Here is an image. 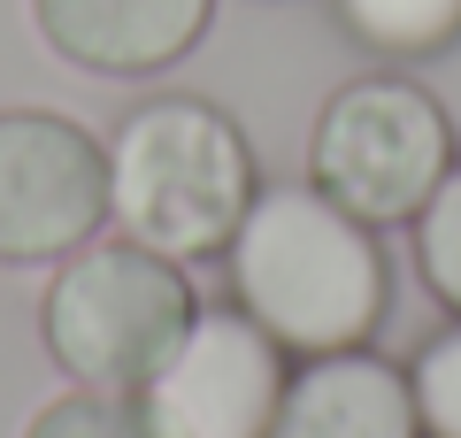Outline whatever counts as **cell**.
Wrapping results in <instances>:
<instances>
[{
	"mask_svg": "<svg viewBox=\"0 0 461 438\" xmlns=\"http://www.w3.org/2000/svg\"><path fill=\"white\" fill-rule=\"evenodd\" d=\"M32 23L85 78H154L208 39L215 0H32Z\"/></svg>",
	"mask_w": 461,
	"mask_h": 438,
	"instance_id": "7",
	"label": "cell"
},
{
	"mask_svg": "<svg viewBox=\"0 0 461 438\" xmlns=\"http://www.w3.org/2000/svg\"><path fill=\"white\" fill-rule=\"evenodd\" d=\"M454 115L423 93L415 78H354L323 100L308 131V185L330 193L346 215H362L369 231L415 224L438 178L454 169Z\"/></svg>",
	"mask_w": 461,
	"mask_h": 438,
	"instance_id": "4",
	"label": "cell"
},
{
	"mask_svg": "<svg viewBox=\"0 0 461 438\" xmlns=\"http://www.w3.org/2000/svg\"><path fill=\"white\" fill-rule=\"evenodd\" d=\"M262 193L247 131L200 93H162L108 131V231L169 261L223 254Z\"/></svg>",
	"mask_w": 461,
	"mask_h": 438,
	"instance_id": "2",
	"label": "cell"
},
{
	"mask_svg": "<svg viewBox=\"0 0 461 438\" xmlns=\"http://www.w3.org/2000/svg\"><path fill=\"white\" fill-rule=\"evenodd\" d=\"M408 385H415L423 438H461V324H446L438 339H423V354L408 361Z\"/></svg>",
	"mask_w": 461,
	"mask_h": 438,
	"instance_id": "12",
	"label": "cell"
},
{
	"mask_svg": "<svg viewBox=\"0 0 461 438\" xmlns=\"http://www.w3.org/2000/svg\"><path fill=\"white\" fill-rule=\"evenodd\" d=\"M23 438H162V423H154V407L139 400V392H62V400L32 407V423H23Z\"/></svg>",
	"mask_w": 461,
	"mask_h": 438,
	"instance_id": "10",
	"label": "cell"
},
{
	"mask_svg": "<svg viewBox=\"0 0 461 438\" xmlns=\"http://www.w3.org/2000/svg\"><path fill=\"white\" fill-rule=\"evenodd\" d=\"M230 308H247L293 361L369 346L393 308V261L362 215L315 185H262L223 246Z\"/></svg>",
	"mask_w": 461,
	"mask_h": 438,
	"instance_id": "1",
	"label": "cell"
},
{
	"mask_svg": "<svg viewBox=\"0 0 461 438\" xmlns=\"http://www.w3.org/2000/svg\"><path fill=\"white\" fill-rule=\"evenodd\" d=\"M108 231V146L54 108H0V261H62Z\"/></svg>",
	"mask_w": 461,
	"mask_h": 438,
	"instance_id": "5",
	"label": "cell"
},
{
	"mask_svg": "<svg viewBox=\"0 0 461 438\" xmlns=\"http://www.w3.org/2000/svg\"><path fill=\"white\" fill-rule=\"evenodd\" d=\"M285 377L293 354L247 308H200L139 400L154 407L162 438H269Z\"/></svg>",
	"mask_w": 461,
	"mask_h": 438,
	"instance_id": "6",
	"label": "cell"
},
{
	"mask_svg": "<svg viewBox=\"0 0 461 438\" xmlns=\"http://www.w3.org/2000/svg\"><path fill=\"white\" fill-rule=\"evenodd\" d=\"M193 315H200V292L185 261L123 239V231H100L77 254L54 261L47 300H39V339H47L54 370L77 385L147 392L154 370L193 331Z\"/></svg>",
	"mask_w": 461,
	"mask_h": 438,
	"instance_id": "3",
	"label": "cell"
},
{
	"mask_svg": "<svg viewBox=\"0 0 461 438\" xmlns=\"http://www.w3.org/2000/svg\"><path fill=\"white\" fill-rule=\"evenodd\" d=\"M269 438H423L415 423V385L400 361L346 346V354H315L285 377V400Z\"/></svg>",
	"mask_w": 461,
	"mask_h": 438,
	"instance_id": "8",
	"label": "cell"
},
{
	"mask_svg": "<svg viewBox=\"0 0 461 438\" xmlns=\"http://www.w3.org/2000/svg\"><path fill=\"white\" fill-rule=\"evenodd\" d=\"M408 231H415V277L430 285L438 308L461 315V154H454V169L438 178V193L423 200V215Z\"/></svg>",
	"mask_w": 461,
	"mask_h": 438,
	"instance_id": "11",
	"label": "cell"
},
{
	"mask_svg": "<svg viewBox=\"0 0 461 438\" xmlns=\"http://www.w3.org/2000/svg\"><path fill=\"white\" fill-rule=\"evenodd\" d=\"M330 16L377 62H430L461 39V0H330Z\"/></svg>",
	"mask_w": 461,
	"mask_h": 438,
	"instance_id": "9",
	"label": "cell"
}]
</instances>
